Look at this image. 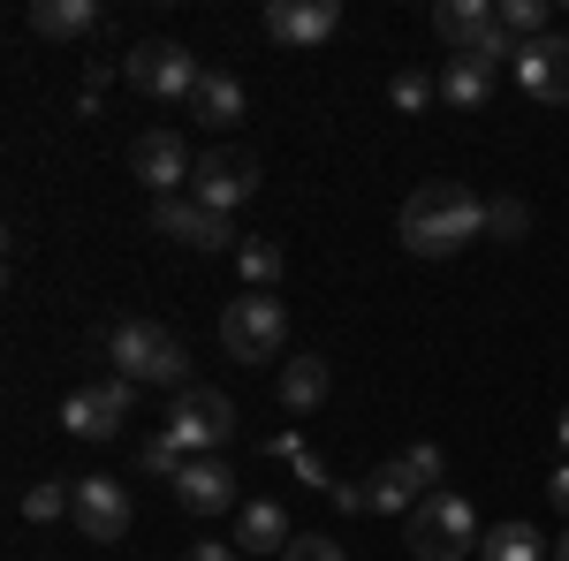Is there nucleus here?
Instances as JSON below:
<instances>
[{"mask_svg":"<svg viewBox=\"0 0 569 561\" xmlns=\"http://www.w3.org/2000/svg\"><path fill=\"white\" fill-rule=\"evenodd\" d=\"M486 236V198H471L463 182H426L402 206V243L410 259H456L463 243Z\"/></svg>","mask_w":569,"mask_h":561,"instance_id":"f257e3e1","label":"nucleus"},{"mask_svg":"<svg viewBox=\"0 0 569 561\" xmlns=\"http://www.w3.org/2000/svg\"><path fill=\"white\" fill-rule=\"evenodd\" d=\"M107 364L137 380V388H190V349L160 327V319H122L114 334H107Z\"/></svg>","mask_w":569,"mask_h":561,"instance_id":"f03ea898","label":"nucleus"},{"mask_svg":"<svg viewBox=\"0 0 569 561\" xmlns=\"http://www.w3.org/2000/svg\"><path fill=\"white\" fill-rule=\"evenodd\" d=\"M486 539V523L471 517L463 493H426L410 509V561H471Z\"/></svg>","mask_w":569,"mask_h":561,"instance_id":"7ed1b4c3","label":"nucleus"},{"mask_svg":"<svg viewBox=\"0 0 569 561\" xmlns=\"http://www.w3.org/2000/svg\"><path fill=\"white\" fill-rule=\"evenodd\" d=\"M220 342H228V357H236V364H273V357H281V342H289V303L243 289V297L220 311Z\"/></svg>","mask_w":569,"mask_h":561,"instance_id":"20e7f679","label":"nucleus"},{"mask_svg":"<svg viewBox=\"0 0 569 561\" xmlns=\"http://www.w3.org/2000/svg\"><path fill=\"white\" fill-rule=\"evenodd\" d=\"M168 440H176L182 455H228V440H236V402L213 388H182L176 410H168Z\"/></svg>","mask_w":569,"mask_h":561,"instance_id":"39448f33","label":"nucleus"},{"mask_svg":"<svg viewBox=\"0 0 569 561\" xmlns=\"http://www.w3.org/2000/svg\"><path fill=\"white\" fill-rule=\"evenodd\" d=\"M122 77H130V91H144V99H190V91L206 84L198 53H190V46H176V39H144V46H130Z\"/></svg>","mask_w":569,"mask_h":561,"instance_id":"423d86ee","label":"nucleus"},{"mask_svg":"<svg viewBox=\"0 0 569 561\" xmlns=\"http://www.w3.org/2000/svg\"><path fill=\"white\" fill-rule=\"evenodd\" d=\"M190 198H198V206H213V213H236V206H251V198H259V160H251V152H236V144H213V152H198Z\"/></svg>","mask_w":569,"mask_h":561,"instance_id":"0eeeda50","label":"nucleus"},{"mask_svg":"<svg viewBox=\"0 0 569 561\" xmlns=\"http://www.w3.org/2000/svg\"><path fill=\"white\" fill-rule=\"evenodd\" d=\"M137 410V380H99V388H69V402H61V425L77 432V440H114V432L130 425Z\"/></svg>","mask_w":569,"mask_h":561,"instance_id":"6e6552de","label":"nucleus"},{"mask_svg":"<svg viewBox=\"0 0 569 561\" xmlns=\"http://www.w3.org/2000/svg\"><path fill=\"white\" fill-rule=\"evenodd\" d=\"M130 174L152 190V198H182L176 182H190L198 160H190V144H182L176 130H144V137H130Z\"/></svg>","mask_w":569,"mask_h":561,"instance_id":"1a4fd4ad","label":"nucleus"},{"mask_svg":"<svg viewBox=\"0 0 569 561\" xmlns=\"http://www.w3.org/2000/svg\"><path fill=\"white\" fill-rule=\"evenodd\" d=\"M152 228H160L168 243H190V251H228V243H236L228 213L198 206L190 190H182V198H152Z\"/></svg>","mask_w":569,"mask_h":561,"instance_id":"9d476101","label":"nucleus"},{"mask_svg":"<svg viewBox=\"0 0 569 561\" xmlns=\"http://www.w3.org/2000/svg\"><path fill=\"white\" fill-rule=\"evenodd\" d=\"M77 531H84L91 547H114L122 531H130V485H114V478H77Z\"/></svg>","mask_w":569,"mask_h":561,"instance_id":"9b49d317","label":"nucleus"},{"mask_svg":"<svg viewBox=\"0 0 569 561\" xmlns=\"http://www.w3.org/2000/svg\"><path fill=\"white\" fill-rule=\"evenodd\" d=\"M517 84L531 91V99H547V107H562L569 99V39L562 31H547V39H531V46H517Z\"/></svg>","mask_w":569,"mask_h":561,"instance_id":"f8f14e48","label":"nucleus"},{"mask_svg":"<svg viewBox=\"0 0 569 561\" xmlns=\"http://www.w3.org/2000/svg\"><path fill=\"white\" fill-rule=\"evenodd\" d=\"M342 31V0H273L266 8V39L281 46H327Z\"/></svg>","mask_w":569,"mask_h":561,"instance_id":"ddd939ff","label":"nucleus"},{"mask_svg":"<svg viewBox=\"0 0 569 561\" xmlns=\"http://www.w3.org/2000/svg\"><path fill=\"white\" fill-rule=\"evenodd\" d=\"M168 485H176V501L190 509V517H220V509L236 501V478H228V455H190V463H182V471L168 478Z\"/></svg>","mask_w":569,"mask_h":561,"instance_id":"4468645a","label":"nucleus"},{"mask_svg":"<svg viewBox=\"0 0 569 561\" xmlns=\"http://www.w3.org/2000/svg\"><path fill=\"white\" fill-rule=\"evenodd\" d=\"M493 23H501L493 0H440V8H433V31L456 46V53H479V46L493 39Z\"/></svg>","mask_w":569,"mask_h":561,"instance_id":"2eb2a0df","label":"nucleus"},{"mask_svg":"<svg viewBox=\"0 0 569 561\" xmlns=\"http://www.w3.org/2000/svg\"><path fill=\"white\" fill-rule=\"evenodd\" d=\"M39 39H91L99 23H107V8L99 0H31V16H23Z\"/></svg>","mask_w":569,"mask_h":561,"instance_id":"dca6fc26","label":"nucleus"},{"mask_svg":"<svg viewBox=\"0 0 569 561\" xmlns=\"http://www.w3.org/2000/svg\"><path fill=\"white\" fill-rule=\"evenodd\" d=\"M289 509H273V501H243V517H236V547L243 554H289Z\"/></svg>","mask_w":569,"mask_h":561,"instance_id":"f3484780","label":"nucleus"},{"mask_svg":"<svg viewBox=\"0 0 569 561\" xmlns=\"http://www.w3.org/2000/svg\"><path fill=\"white\" fill-rule=\"evenodd\" d=\"M410 509H418V478L395 455V463H380V471L365 478V517H410Z\"/></svg>","mask_w":569,"mask_h":561,"instance_id":"a211bd4d","label":"nucleus"},{"mask_svg":"<svg viewBox=\"0 0 569 561\" xmlns=\"http://www.w3.org/2000/svg\"><path fill=\"white\" fill-rule=\"evenodd\" d=\"M190 114H198L206 130H228V122H243V84H236L228 69H206V84L190 91Z\"/></svg>","mask_w":569,"mask_h":561,"instance_id":"6ab92c4d","label":"nucleus"},{"mask_svg":"<svg viewBox=\"0 0 569 561\" xmlns=\"http://www.w3.org/2000/svg\"><path fill=\"white\" fill-rule=\"evenodd\" d=\"M440 99H448V107H463V114H471V107H486V99H493V69H486V61H471V53L440 61Z\"/></svg>","mask_w":569,"mask_h":561,"instance_id":"aec40b11","label":"nucleus"},{"mask_svg":"<svg viewBox=\"0 0 569 561\" xmlns=\"http://www.w3.org/2000/svg\"><path fill=\"white\" fill-rule=\"evenodd\" d=\"M327 388H335V380H327V357H289V364H281V410L305 418V410L327 402Z\"/></svg>","mask_w":569,"mask_h":561,"instance_id":"412c9836","label":"nucleus"},{"mask_svg":"<svg viewBox=\"0 0 569 561\" xmlns=\"http://www.w3.org/2000/svg\"><path fill=\"white\" fill-rule=\"evenodd\" d=\"M236 273H243V289L273 297V281L289 273V259H281V243H266V236H243V243H236Z\"/></svg>","mask_w":569,"mask_h":561,"instance_id":"4be33fe9","label":"nucleus"},{"mask_svg":"<svg viewBox=\"0 0 569 561\" xmlns=\"http://www.w3.org/2000/svg\"><path fill=\"white\" fill-rule=\"evenodd\" d=\"M479 561H547V539L531 523H493L479 539Z\"/></svg>","mask_w":569,"mask_h":561,"instance_id":"5701e85b","label":"nucleus"},{"mask_svg":"<svg viewBox=\"0 0 569 561\" xmlns=\"http://www.w3.org/2000/svg\"><path fill=\"white\" fill-rule=\"evenodd\" d=\"M69 509H77V478H46V485L23 493V517L31 523H53V517H69Z\"/></svg>","mask_w":569,"mask_h":561,"instance_id":"b1692460","label":"nucleus"},{"mask_svg":"<svg viewBox=\"0 0 569 561\" xmlns=\"http://www.w3.org/2000/svg\"><path fill=\"white\" fill-rule=\"evenodd\" d=\"M501 31H509L517 46L547 39V0H501Z\"/></svg>","mask_w":569,"mask_h":561,"instance_id":"393cba45","label":"nucleus"},{"mask_svg":"<svg viewBox=\"0 0 569 561\" xmlns=\"http://www.w3.org/2000/svg\"><path fill=\"white\" fill-rule=\"evenodd\" d=\"M273 455H281V463H297V478H305V485H319V493L335 501V478H327V463L311 455V448L297 440V432H281V440H273Z\"/></svg>","mask_w":569,"mask_h":561,"instance_id":"a878e982","label":"nucleus"},{"mask_svg":"<svg viewBox=\"0 0 569 561\" xmlns=\"http://www.w3.org/2000/svg\"><path fill=\"white\" fill-rule=\"evenodd\" d=\"M525 228H531V206H525V198H493V206H486V236H493V243H517Z\"/></svg>","mask_w":569,"mask_h":561,"instance_id":"bb28decb","label":"nucleus"},{"mask_svg":"<svg viewBox=\"0 0 569 561\" xmlns=\"http://www.w3.org/2000/svg\"><path fill=\"white\" fill-rule=\"evenodd\" d=\"M433 77H418V69H402V77H395V84H388V99H395V107H402V114H418V107H433Z\"/></svg>","mask_w":569,"mask_h":561,"instance_id":"cd10ccee","label":"nucleus"},{"mask_svg":"<svg viewBox=\"0 0 569 561\" xmlns=\"http://www.w3.org/2000/svg\"><path fill=\"white\" fill-rule=\"evenodd\" d=\"M281 561H350V554H342V547H335L327 531H297V539H289V554H281Z\"/></svg>","mask_w":569,"mask_h":561,"instance_id":"c85d7f7f","label":"nucleus"},{"mask_svg":"<svg viewBox=\"0 0 569 561\" xmlns=\"http://www.w3.org/2000/svg\"><path fill=\"white\" fill-rule=\"evenodd\" d=\"M402 463H410V478H418V485H433V493H440V471H448V463H440V448H433V440H418V448H410Z\"/></svg>","mask_w":569,"mask_h":561,"instance_id":"c756f323","label":"nucleus"},{"mask_svg":"<svg viewBox=\"0 0 569 561\" xmlns=\"http://www.w3.org/2000/svg\"><path fill=\"white\" fill-rule=\"evenodd\" d=\"M182 463H190V455H182V448L168 440V432H160V440H144V471H168V478H176Z\"/></svg>","mask_w":569,"mask_h":561,"instance_id":"7c9ffc66","label":"nucleus"},{"mask_svg":"<svg viewBox=\"0 0 569 561\" xmlns=\"http://www.w3.org/2000/svg\"><path fill=\"white\" fill-rule=\"evenodd\" d=\"M182 561H243V547H236V539H190Z\"/></svg>","mask_w":569,"mask_h":561,"instance_id":"2f4dec72","label":"nucleus"},{"mask_svg":"<svg viewBox=\"0 0 569 561\" xmlns=\"http://www.w3.org/2000/svg\"><path fill=\"white\" fill-rule=\"evenodd\" d=\"M547 501L569 517V463H555V478H547Z\"/></svg>","mask_w":569,"mask_h":561,"instance_id":"473e14b6","label":"nucleus"},{"mask_svg":"<svg viewBox=\"0 0 569 561\" xmlns=\"http://www.w3.org/2000/svg\"><path fill=\"white\" fill-rule=\"evenodd\" d=\"M555 440H562V455H569V402H562V418H555Z\"/></svg>","mask_w":569,"mask_h":561,"instance_id":"72a5a7b5","label":"nucleus"},{"mask_svg":"<svg viewBox=\"0 0 569 561\" xmlns=\"http://www.w3.org/2000/svg\"><path fill=\"white\" fill-rule=\"evenodd\" d=\"M555 561H569V531H562V547H555Z\"/></svg>","mask_w":569,"mask_h":561,"instance_id":"f704fd0d","label":"nucleus"}]
</instances>
